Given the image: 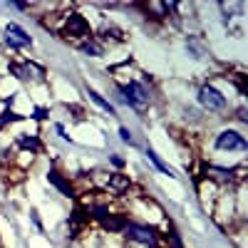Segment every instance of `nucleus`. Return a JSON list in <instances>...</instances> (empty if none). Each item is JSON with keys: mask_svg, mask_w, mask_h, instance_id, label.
<instances>
[{"mask_svg": "<svg viewBox=\"0 0 248 248\" xmlns=\"http://www.w3.org/2000/svg\"><path fill=\"white\" fill-rule=\"evenodd\" d=\"M122 92H124V99H122V102H127V105H132V107L139 109V112L147 109V105H149V92L144 90V85H139V82L132 79L129 85L122 87Z\"/></svg>", "mask_w": 248, "mask_h": 248, "instance_id": "f257e3e1", "label": "nucleus"}, {"mask_svg": "<svg viewBox=\"0 0 248 248\" xmlns=\"http://www.w3.org/2000/svg\"><path fill=\"white\" fill-rule=\"evenodd\" d=\"M65 37L70 40H82V43H87V40H92V32H90V25L87 20L82 15H70L67 23H65Z\"/></svg>", "mask_w": 248, "mask_h": 248, "instance_id": "f03ea898", "label": "nucleus"}, {"mask_svg": "<svg viewBox=\"0 0 248 248\" xmlns=\"http://www.w3.org/2000/svg\"><path fill=\"white\" fill-rule=\"evenodd\" d=\"M199 102L209 109V112H218V109H223L226 107V97L216 90V87H211V85H203L201 90H199Z\"/></svg>", "mask_w": 248, "mask_h": 248, "instance_id": "7ed1b4c3", "label": "nucleus"}, {"mask_svg": "<svg viewBox=\"0 0 248 248\" xmlns=\"http://www.w3.org/2000/svg\"><path fill=\"white\" fill-rule=\"evenodd\" d=\"M10 72L17 79H25V82H43L45 79V70L35 65V62H20V65H13Z\"/></svg>", "mask_w": 248, "mask_h": 248, "instance_id": "20e7f679", "label": "nucleus"}, {"mask_svg": "<svg viewBox=\"0 0 248 248\" xmlns=\"http://www.w3.org/2000/svg\"><path fill=\"white\" fill-rule=\"evenodd\" d=\"M124 233H127L129 241H137L141 246H149V248H156V236L152 229H147V226H137V223H127V229H124Z\"/></svg>", "mask_w": 248, "mask_h": 248, "instance_id": "39448f33", "label": "nucleus"}, {"mask_svg": "<svg viewBox=\"0 0 248 248\" xmlns=\"http://www.w3.org/2000/svg\"><path fill=\"white\" fill-rule=\"evenodd\" d=\"M216 147L223 149V152H243L248 144H246V139H243L238 132L229 129V132H221V134L216 137Z\"/></svg>", "mask_w": 248, "mask_h": 248, "instance_id": "423d86ee", "label": "nucleus"}, {"mask_svg": "<svg viewBox=\"0 0 248 248\" xmlns=\"http://www.w3.org/2000/svg\"><path fill=\"white\" fill-rule=\"evenodd\" d=\"M5 40H8V45L10 47H28L32 40H30V35L20 28V25H15V23H10V25H5Z\"/></svg>", "mask_w": 248, "mask_h": 248, "instance_id": "0eeeda50", "label": "nucleus"}, {"mask_svg": "<svg viewBox=\"0 0 248 248\" xmlns=\"http://www.w3.org/2000/svg\"><path fill=\"white\" fill-rule=\"evenodd\" d=\"M107 186H109V191L122 194L124 189H129V176H124V174H109Z\"/></svg>", "mask_w": 248, "mask_h": 248, "instance_id": "6e6552de", "label": "nucleus"}, {"mask_svg": "<svg viewBox=\"0 0 248 248\" xmlns=\"http://www.w3.org/2000/svg\"><path fill=\"white\" fill-rule=\"evenodd\" d=\"M47 181H50V184L55 186L57 191H62V194H65V196H72V189H70V184H67L65 179H62V176H60L57 171H50V174H47Z\"/></svg>", "mask_w": 248, "mask_h": 248, "instance_id": "1a4fd4ad", "label": "nucleus"}, {"mask_svg": "<svg viewBox=\"0 0 248 248\" xmlns=\"http://www.w3.org/2000/svg\"><path fill=\"white\" fill-rule=\"evenodd\" d=\"M17 147L30 149V152H37V149H40V141H37V137H32V134H17Z\"/></svg>", "mask_w": 248, "mask_h": 248, "instance_id": "9d476101", "label": "nucleus"}, {"mask_svg": "<svg viewBox=\"0 0 248 248\" xmlns=\"http://www.w3.org/2000/svg\"><path fill=\"white\" fill-rule=\"evenodd\" d=\"M127 218H124V216H114V218H105V229L107 231H124V229H127Z\"/></svg>", "mask_w": 248, "mask_h": 248, "instance_id": "9b49d317", "label": "nucleus"}, {"mask_svg": "<svg viewBox=\"0 0 248 248\" xmlns=\"http://www.w3.org/2000/svg\"><path fill=\"white\" fill-rule=\"evenodd\" d=\"M90 99L94 102V105H97V107H102V109H105L107 114H114V107H112V105H109V102H107L105 97H102V94H97L94 90H90Z\"/></svg>", "mask_w": 248, "mask_h": 248, "instance_id": "f8f14e48", "label": "nucleus"}, {"mask_svg": "<svg viewBox=\"0 0 248 248\" xmlns=\"http://www.w3.org/2000/svg\"><path fill=\"white\" fill-rule=\"evenodd\" d=\"M147 156L152 159V164H154V167H156L159 171H164V174H169V176H171V169H169V167H167V164H164V161H161V159H159V156H156V154L152 152V149L147 152Z\"/></svg>", "mask_w": 248, "mask_h": 248, "instance_id": "ddd939ff", "label": "nucleus"}, {"mask_svg": "<svg viewBox=\"0 0 248 248\" xmlns=\"http://www.w3.org/2000/svg\"><path fill=\"white\" fill-rule=\"evenodd\" d=\"M206 174H214V179H218V181H231V171H226V169L209 167V169H206Z\"/></svg>", "mask_w": 248, "mask_h": 248, "instance_id": "4468645a", "label": "nucleus"}, {"mask_svg": "<svg viewBox=\"0 0 248 248\" xmlns=\"http://www.w3.org/2000/svg\"><path fill=\"white\" fill-rule=\"evenodd\" d=\"M79 47H82V50H85L87 55H102V45H97V43H94V40H87V43H82Z\"/></svg>", "mask_w": 248, "mask_h": 248, "instance_id": "2eb2a0df", "label": "nucleus"}, {"mask_svg": "<svg viewBox=\"0 0 248 248\" xmlns=\"http://www.w3.org/2000/svg\"><path fill=\"white\" fill-rule=\"evenodd\" d=\"M186 47H189V50H191L196 57H203V55H206V50L201 47V43H199L196 37H189V43H186Z\"/></svg>", "mask_w": 248, "mask_h": 248, "instance_id": "dca6fc26", "label": "nucleus"}, {"mask_svg": "<svg viewBox=\"0 0 248 248\" xmlns=\"http://www.w3.org/2000/svg\"><path fill=\"white\" fill-rule=\"evenodd\" d=\"M17 119H23V117L15 114L13 109H5V112H3V117H0V127H5L8 122H17Z\"/></svg>", "mask_w": 248, "mask_h": 248, "instance_id": "f3484780", "label": "nucleus"}, {"mask_svg": "<svg viewBox=\"0 0 248 248\" xmlns=\"http://www.w3.org/2000/svg\"><path fill=\"white\" fill-rule=\"evenodd\" d=\"M119 134H122V139H124V141H129V144H132V134H129V129H127V127H122V129H119Z\"/></svg>", "mask_w": 248, "mask_h": 248, "instance_id": "a211bd4d", "label": "nucleus"}, {"mask_svg": "<svg viewBox=\"0 0 248 248\" xmlns=\"http://www.w3.org/2000/svg\"><path fill=\"white\" fill-rule=\"evenodd\" d=\"M47 117V109H35V119H45Z\"/></svg>", "mask_w": 248, "mask_h": 248, "instance_id": "6ab92c4d", "label": "nucleus"}]
</instances>
